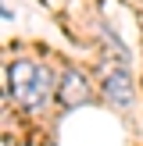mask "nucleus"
<instances>
[{
	"mask_svg": "<svg viewBox=\"0 0 143 146\" xmlns=\"http://www.w3.org/2000/svg\"><path fill=\"white\" fill-rule=\"evenodd\" d=\"M7 93L18 107L25 111H43L54 93V82H50V71L36 61H14L7 64Z\"/></svg>",
	"mask_w": 143,
	"mask_h": 146,
	"instance_id": "f257e3e1",
	"label": "nucleus"
},
{
	"mask_svg": "<svg viewBox=\"0 0 143 146\" xmlns=\"http://www.w3.org/2000/svg\"><path fill=\"white\" fill-rule=\"evenodd\" d=\"M90 96H93V89H90V82L82 78V71L68 68L64 78H61V104L64 107H82V104H90Z\"/></svg>",
	"mask_w": 143,
	"mask_h": 146,
	"instance_id": "7ed1b4c3",
	"label": "nucleus"
},
{
	"mask_svg": "<svg viewBox=\"0 0 143 146\" xmlns=\"http://www.w3.org/2000/svg\"><path fill=\"white\" fill-rule=\"evenodd\" d=\"M100 89L114 107H129L132 104V86H129V71L122 64H104L100 68Z\"/></svg>",
	"mask_w": 143,
	"mask_h": 146,
	"instance_id": "f03ea898",
	"label": "nucleus"
}]
</instances>
